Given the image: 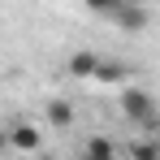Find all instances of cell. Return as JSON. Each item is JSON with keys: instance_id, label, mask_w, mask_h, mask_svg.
<instances>
[{"instance_id": "277c9868", "label": "cell", "mask_w": 160, "mask_h": 160, "mask_svg": "<svg viewBox=\"0 0 160 160\" xmlns=\"http://www.w3.org/2000/svg\"><path fill=\"white\" fill-rule=\"evenodd\" d=\"M65 69H69V74H74V78H95V69H100V52H91V48H78V52L69 56V65H65Z\"/></svg>"}, {"instance_id": "6da1fadb", "label": "cell", "mask_w": 160, "mask_h": 160, "mask_svg": "<svg viewBox=\"0 0 160 160\" xmlns=\"http://www.w3.org/2000/svg\"><path fill=\"white\" fill-rule=\"evenodd\" d=\"M121 117L134 121V126H152L156 121V95L147 87H121Z\"/></svg>"}, {"instance_id": "3957f363", "label": "cell", "mask_w": 160, "mask_h": 160, "mask_svg": "<svg viewBox=\"0 0 160 160\" xmlns=\"http://www.w3.org/2000/svg\"><path fill=\"white\" fill-rule=\"evenodd\" d=\"M9 143H13L18 152H39V147H43V130L18 121V126H9Z\"/></svg>"}, {"instance_id": "7a4b0ae2", "label": "cell", "mask_w": 160, "mask_h": 160, "mask_svg": "<svg viewBox=\"0 0 160 160\" xmlns=\"http://www.w3.org/2000/svg\"><path fill=\"white\" fill-rule=\"evenodd\" d=\"M112 22L126 30V35H143V30L152 26V9L138 4V0H121V9L112 13Z\"/></svg>"}, {"instance_id": "52a82bcc", "label": "cell", "mask_w": 160, "mask_h": 160, "mask_svg": "<svg viewBox=\"0 0 160 160\" xmlns=\"http://www.w3.org/2000/svg\"><path fill=\"white\" fill-rule=\"evenodd\" d=\"M130 160H160V143H152V138H134V143H130Z\"/></svg>"}, {"instance_id": "8992f818", "label": "cell", "mask_w": 160, "mask_h": 160, "mask_svg": "<svg viewBox=\"0 0 160 160\" xmlns=\"http://www.w3.org/2000/svg\"><path fill=\"white\" fill-rule=\"evenodd\" d=\"M48 126H56V130L74 126V104H65V100H52V104H48Z\"/></svg>"}, {"instance_id": "5b68a950", "label": "cell", "mask_w": 160, "mask_h": 160, "mask_svg": "<svg viewBox=\"0 0 160 160\" xmlns=\"http://www.w3.org/2000/svg\"><path fill=\"white\" fill-rule=\"evenodd\" d=\"M82 156H87V160H117V147H112V138H104V134H95V138H87Z\"/></svg>"}, {"instance_id": "30bf717a", "label": "cell", "mask_w": 160, "mask_h": 160, "mask_svg": "<svg viewBox=\"0 0 160 160\" xmlns=\"http://www.w3.org/2000/svg\"><path fill=\"white\" fill-rule=\"evenodd\" d=\"M78 160H87V156H78Z\"/></svg>"}, {"instance_id": "ba28073f", "label": "cell", "mask_w": 160, "mask_h": 160, "mask_svg": "<svg viewBox=\"0 0 160 160\" xmlns=\"http://www.w3.org/2000/svg\"><path fill=\"white\" fill-rule=\"evenodd\" d=\"M91 82H121V65L108 61V56H100V69H95V78H91Z\"/></svg>"}, {"instance_id": "9c48e42d", "label": "cell", "mask_w": 160, "mask_h": 160, "mask_svg": "<svg viewBox=\"0 0 160 160\" xmlns=\"http://www.w3.org/2000/svg\"><path fill=\"white\" fill-rule=\"evenodd\" d=\"M82 4H87L95 18H112V13L121 9V0H82Z\"/></svg>"}]
</instances>
